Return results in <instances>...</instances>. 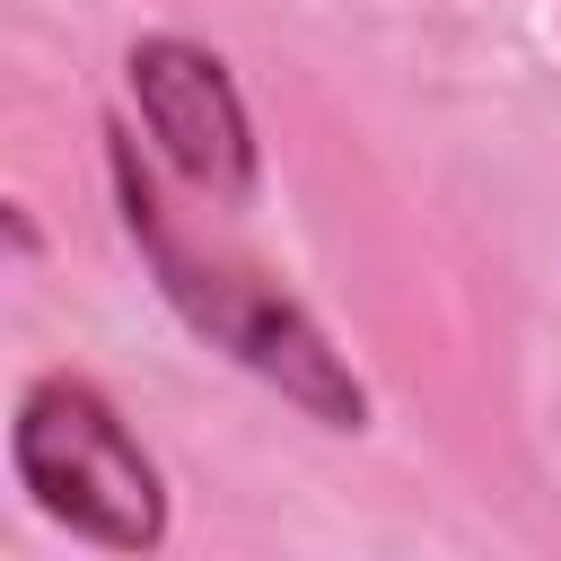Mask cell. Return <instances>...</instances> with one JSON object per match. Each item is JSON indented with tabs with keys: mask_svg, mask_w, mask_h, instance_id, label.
<instances>
[{
	"mask_svg": "<svg viewBox=\"0 0 561 561\" xmlns=\"http://www.w3.org/2000/svg\"><path fill=\"white\" fill-rule=\"evenodd\" d=\"M105 167H114V202H123V228L158 280V298L184 316L193 342H210L219 359H237L245 377H263L280 403H298L307 421L324 430H368V386L351 377V359L333 351V333L245 254L228 245H202L175 228V210L158 202L149 167L131 158V131L105 123Z\"/></svg>",
	"mask_w": 561,
	"mask_h": 561,
	"instance_id": "6da1fadb",
	"label": "cell"
},
{
	"mask_svg": "<svg viewBox=\"0 0 561 561\" xmlns=\"http://www.w3.org/2000/svg\"><path fill=\"white\" fill-rule=\"evenodd\" d=\"M9 473L35 500V517L70 526L96 552H158L167 543V473L131 438L123 403L79 368H44L18 386Z\"/></svg>",
	"mask_w": 561,
	"mask_h": 561,
	"instance_id": "7a4b0ae2",
	"label": "cell"
},
{
	"mask_svg": "<svg viewBox=\"0 0 561 561\" xmlns=\"http://www.w3.org/2000/svg\"><path fill=\"white\" fill-rule=\"evenodd\" d=\"M123 88L140 105V131L158 140V158L219 210H254L263 193V140L245 114V88L228 79V61L193 35H140L123 53Z\"/></svg>",
	"mask_w": 561,
	"mask_h": 561,
	"instance_id": "3957f363",
	"label": "cell"
}]
</instances>
